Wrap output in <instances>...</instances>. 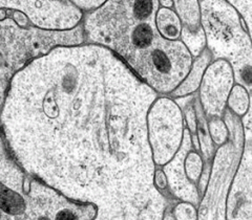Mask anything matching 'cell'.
Wrapping results in <instances>:
<instances>
[{
	"label": "cell",
	"instance_id": "4fadbf2b",
	"mask_svg": "<svg viewBox=\"0 0 252 220\" xmlns=\"http://www.w3.org/2000/svg\"><path fill=\"white\" fill-rule=\"evenodd\" d=\"M103 3V1H77L75 2V5L77 4L78 6H81L84 10H93L100 7Z\"/></svg>",
	"mask_w": 252,
	"mask_h": 220
},
{
	"label": "cell",
	"instance_id": "52a82bcc",
	"mask_svg": "<svg viewBox=\"0 0 252 220\" xmlns=\"http://www.w3.org/2000/svg\"><path fill=\"white\" fill-rule=\"evenodd\" d=\"M250 161L245 167L236 170V179L233 189L227 198L226 220H251V185H250Z\"/></svg>",
	"mask_w": 252,
	"mask_h": 220
},
{
	"label": "cell",
	"instance_id": "5b68a950",
	"mask_svg": "<svg viewBox=\"0 0 252 220\" xmlns=\"http://www.w3.org/2000/svg\"><path fill=\"white\" fill-rule=\"evenodd\" d=\"M3 9L20 10L35 26L45 29H69L82 18L81 11L70 2L0 1V10Z\"/></svg>",
	"mask_w": 252,
	"mask_h": 220
},
{
	"label": "cell",
	"instance_id": "8fae6325",
	"mask_svg": "<svg viewBox=\"0 0 252 220\" xmlns=\"http://www.w3.org/2000/svg\"><path fill=\"white\" fill-rule=\"evenodd\" d=\"M172 217L176 220H198V211L194 204L181 201L176 203L170 210Z\"/></svg>",
	"mask_w": 252,
	"mask_h": 220
},
{
	"label": "cell",
	"instance_id": "6da1fadb",
	"mask_svg": "<svg viewBox=\"0 0 252 220\" xmlns=\"http://www.w3.org/2000/svg\"><path fill=\"white\" fill-rule=\"evenodd\" d=\"M136 77L105 47L59 46L31 60L7 86L0 110L5 145L30 175L96 216L164 209Z\"/></svg>",
	"mask_w": 252,
	"mask_h": 220
},
{
	"label": "cell",
	"instance_id": "7a4b0ae2",
	"mask_svg": "<svg viewBox=\"0 0 252 220\" xmlns=\"http://www.w3.org/2000/svg\"><path fill=\"white\" fill-rule=\"evenodd\" d=\"M155 1H110L86 17L93 42L119 54L158 91L167 93L182 81L191 65L183 44L166 41L154 28Z\"/></svg>",
	"mask_w": 252,
	"mask_h": 220
},
{
	"label": "cell",
	"instance_id": "30bf717a",
	"mask_svg": "<svg viewBox=\"0 0 252 220\" xmlns=\"http://www.w3.org/2000/svg\"><path fill=\"white\" fill-rule=\"evenodd\" d=\"M231 111L238 116L245 115L249 109L248 98L242 89H235L228 102Z\"/></svg>",
	"mask_w": 252,
	"mask_h": 220
},
{
	"label": "cell",
	"instance_id": "8992f818",
	"mask_svg": "<svg viewBox=\"0 0 252 220\" xmlns=\"http://www.w3.org/2000/svg\"><path fill=\"white\" fill-rule=\"evenodd\" d=\"M230 166L231 164L227 169ZM212 171V178L198 212V220H226L227 196L225 184L226 179L234 173L229 170L219 171L216 163Z\"/></svg>",
	"mask_w": 252,
	"mask_h": 220
},
{
	"label": "cell",
	"instance_id": "277c9868",
	"mask_svg": "<svg viewBox=\"0 0 252 220\" xmlns=\"http://www.w3.org/2000/svg\"><path fill=\"white\" fill-rule=\"evenodd\" d=\"M146 128L155 166H166L183 144L185 130L180 107L171 100H158L147 112Z\"/></svg>",
	"mask_w": 252,
	"mask_h": 220
},
{
	"label": "cell",
	"instance_id": "9a60e30c",
	"mask_svg": "<svg viewBox=\"0 0 252 220\" xmlns=\"http://www.w3.org/2000/svg\"><path fill=\"white\" fill-rule=\"evenodd\" d=\"M6 16H7V13L5 10H0V22L5 20Z\"/></svg>",
	"mask_w": 252,
	"mask_h": 220
},
{
	"label": "cell",
	"instance_id": "7c38bea8",
	"mask_svg": "<svg viewBox=\"0 0 252 220\" xmlns=\"http://www.w3.org/2000/svg\"><path fill=\"white\" fill-rule=\"evenodd\" d=\"M185 120L187 124V130L190 137L196 136V129H198V122H196V115L193 108H189L186 110Z\"/></svg>",
	"mask_w": 252,
	"mask_h": 220
},
{
	"label": "cell",
	"instance_id": "3957f363",
	"mask_svg": "<svg viewBox=\"0 0 252 220\" xmlns=\"http://www.w3.org/2000/svg\"><path fill=\"white\" fill-rule=\"evenodd\" d=\"M96 212L28 174L0 146V220H92Z\"/></svg>",
	"mask_w": 252,
	"mask_h": 220
},
{
	"label": "cell",
	"instance_id": "ba28073f",
	"mask_svg": "<svg viewBox=\"0 0 252 220\" xmlns=\"http://www.w3.org/2000/svg\"><path fill=\"white\" fill-rule=\"evenodd\" d=\"M183 167L187 180L190 184L195 186L202 177L204 170L202 156L194 150L188 151L185 155Z\"/></svg>",
	"mask_w": 252,
	"mask_h": 220
},
{
	"label": "cell",
	"instance_id": "9c48e42d",
	"mask_svg": "<svg viewBox=\"0 0 252 220\" xmlns=\"http://www.w3.org/2000/svg\"><path fill=\"white\" fill-rule=\"evenodd\" d=\"M208 133L210 139L218 146H223L228 140V128L224 121L218 116L212 117L208 123Z\"/></svg>",
	"mask_w": 252,
	"mask_h": 220
},
{
	"label": "cell",
	"instance_id": "5bb4252c",
	"mask_svg": "<svg viewBox=\"0 0 252 220\" xmlns=\"http://www.w3.org/2000/svg\"><path fill=\"white\" fill-rule=\"evenodd\" d=\"M162 220H176L175 218L172 217V215H171V213H170V207H169L166 211H165V213H164V215H163Z\"/></svg>",
	"mask_w": 252,
	"mask_h": 220
}]
</instances>
